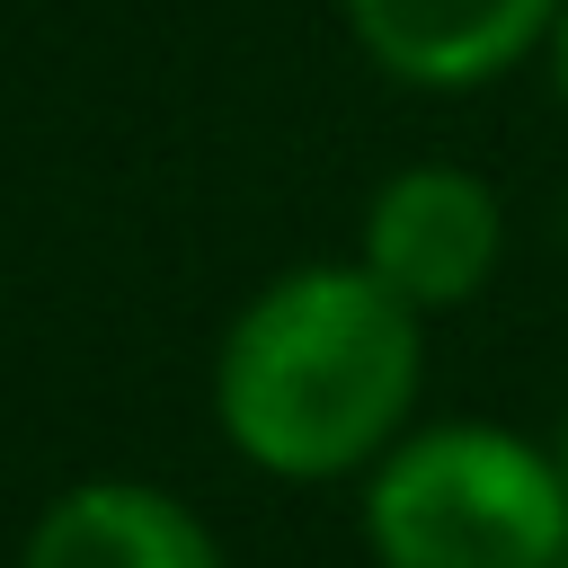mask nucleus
I'll return each mask as SVG.
<instances>
[{"mask_svg":"<svg viewBox=\"0 0 568 568\" xmlns=\"http://www.w3.org/2000/svg\"><path fill=\"white\" fill-rule=\"evenodd\" d=\"M18 568H222V541L151 479H80L36 515Z\"/></svg>","mask_w":568,"mask_h":568,"instance_id":"39448f33","label":"nucleus"},{"mask_svg":"<svg viewBox=\"0 0 568 568\" xmlns=\"http://www.w3.org/2000/svg\"><path fill=\"white\" fill-rule=\"evenodd\" d=\"M559 0H346L355 53L399 89H488L550 44Z\"/></svg>","mask_w":568,"mask_h":568,"instance_id":"20e7f679","label":"nucleus"},{"mask_svg":"<svg viewBox=\"0 0 568 568\" xmlns=\"http://www.w3.org/2000/svg\"><path fill=\"white\" fill-rule=\"evenodd\" d=\"M559 248H568V195H559Z\"/></svg>","mask_w":568,"mask_h":568,"instance_id":"0eeeda50","label":"nucleus"},{"mask_svg":"<svg viewBox=\"0 0 568 568\" xmlns=\"http://www.w3.org/2000/svg\"><path fill=\"white\" fill-rule=\"evenodd\" d=\"M364 541L382 568H559L568 559L559 453L488 417L417 426L364 470Z\"/></svg>","mask_w":568,"mask_h":568,"instance_id":"f03ea898","label":"nucleus"},{"mask_svg":"<svg viewBox=\"0 0 568 568\" xmlns=\"http://www.w3.org/2000/svg\"><path fill=\"white\" fill-rule=\"evenodd\" d=\"M417 382V302H399L364 257L284 266L213 346V426L266 479H346L408 435Z\"/></svg>","mask_w":568,"mask_h":568,"instance_id":"f257e3e1","label":"nucleus"},{"mask_svg":"<svg viewBox=\"0 0 568 568\" xmlns=\"http://www.w3.org/2000/svg\"><path fill=\"white\" fill-rule=\"evenodd\" d=\"M541 53H550V80H559V98H568V0H559V18H550V44H541Z\"/></svg>","mask_w":568,"mask_h":568,"instance_id":"423d86ee","label":"nucleus"},{"mask_svg":"<svg viewBox=\"0 0 568 568\" xmlns=\"http://www.w3.org/2000/svg\"><path fill=\"white\" fill-rule=\"evenodd\" d=\"M364 266L417 302V311H453L470 302L497 257H506V204L479 169L462 160H417V169H390L364 204Z\"/></svg>","mask_w":568,"mask_h":568,"instance_id":"7ed1b4c3","label":"nucleus"},{"mask_svg":"<svg viewBox=\"0 0 568 568\" xmlns=\"http://www.w3.org/2000/svg\"><path fill=\"white\" fill-rule=\"evenodd\" d=\"M559 568H568V559H559Z\"/></svg>","mask_w":568,"mask_h":568,"instance_id":"1a4fd4ad","label":"nucleus"},{"mask_svg":"<svg viewBox=\"0 0 568 568\" xmlns=\"http://www.w3.org/2000/svg\"><path fill=\"white\" fill-rule=\"evenodd\" d=\"M559 479H568V426H559Z\"/></svg>","mask_w":568,"mask_h":568,"instance_id":"6e6552de","label":"nucleus"}]
</instances>
